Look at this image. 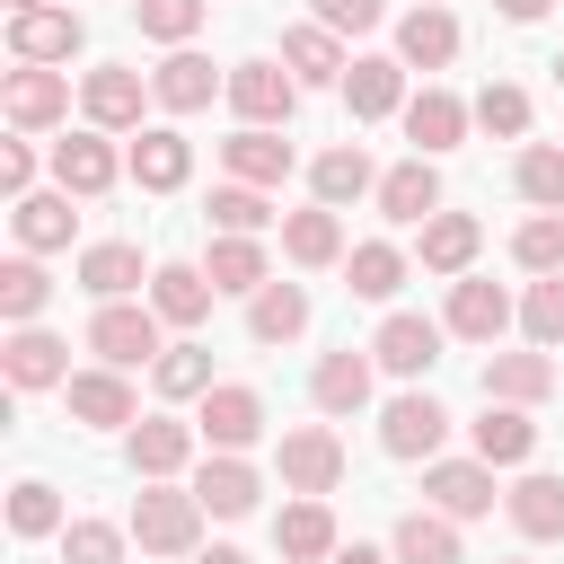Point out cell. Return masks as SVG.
I'll list each match as a JSON object with an SVG mask.
<instances>
[{
	"label": "cell",
	"mask_w": 564,
	"mask_h": 564,
	"mask_svg": "<svg viewBox=\"0 0 564 564\" xmlns=\"http://www.w3.org/2000/svg\"><path fill=\"white\" fill-rule=\"evenodd\" d=\"M159 326H167V317H159L150 300H106V308L88 317V352H97L106 370H141V361H159V352H167V344H159Z\"/></svg>",
	"instance_id": "6da1fadb"
},
{
	"label": "cell",
	"mask_w": 564,
	"mask_h": 564,
	"mask_svg": "<svg viewBox=\"0 0 564 564\" xmlns=\"http://www.w3.org/2000/svg\"><path fill=\"white\" fill-rule=\"evenodd\" d=\"M132 538H141V555H194V538H203V502H194V485L176 494V485H141V502H132Z\"/></svg>",
	"instance_id": "7a4b0ae2"
},
{
	"label": "cell",
	"mask_w": 564,
	"mask_h": 564,
	"mask_svg": "<svg viewBox=\"0 0 564 564\" xmlns=\"http://www.w3.org/2000/svg\"><path fill=\"white\" fill-rule=\"evenodd\" d=\"M441 441H449V405H441L432 388L388 397V414H379V449H388V458H423V467H432Z\"/></svg>",
	"instance_id": "3957f363"
},
{
	"label": "cell",
	"mask_w": 564,
	"mask_h": 564,
	"mask_svg": "<svg viewBox=\"0 0 564 564\" xmlns=\"http://www.w3.org/2000/svg\"><path fill=\"white\" fill-rule=\"evenodd\" d=\"M194 432H203L212 449H229V458H238V449H256V441H264V397H256L247 379H220V388L194 405Z\"/></svg>",
	"instance_id": "277c9868"
},
{
	"label": "cell",
	"mask_w": 564,
	"mask_h": 564,
	"mask_svg": "<svg viewBox=\"0 0 564 564\" xmlns=\"http://www.w3.org/2000/svg\"><path fill=\"white\" fill-rule=\"evenodd\" d=\"M220 97L238 106V123H264V132H282V123H291V106H300V79H291L282 62H238Z\"/></svg>",
	"instance_id": "5b68a950"
},
{
	"label": "cell",
	"mask_w": 564,
	"mask_h": 564,
	"mask_svg": "<svg viewBox=\"0 0 564 564\" xmlns=\"http://www.w3.org/2000/svg\"><path fill=\"white\" fill-rule=\"evenodd\" d=\"M115 176H132V167L115 159V132H62V141H53V185H62V194L97 203Z\"/></svg>",
	"instance_id": "8992f818"
},
{
	"label": "cell",
	"mask_w": 564,
	"mask_h": 564,
	"mask_svg": "<svg viewBox=\"0 0 564 564\" xmlns=\"http://www.w3.org/2000/svg\"><path fill=\"white\" fill-rule=\"evenodd\" d=\"M62 405H70V423H88V432H132L141 423V405H132V379L123 370H70V388H62Z\"/></svg>",
	"instance_id": "52a82bcc"
},
{
	"label": "cell",
	"mask_w": 564,
	"mask_h": 564,
	"mask_svg": "<svg viewBox=\"0 0 564 564\" xmlns=\"http://www.w3.org/2000/svg\"><path fill=\"white\" fill-rule=\"evenodd\" d=\"M441 335H449V326H432V317H414V308H388L379 335H370V361L397 370V379H423V370L441 361Z\"/></svg>",
	"instance_id": "ba28073f"
},
{
	"label": "cell",
	"mask_w": 564,
	"mask_h": 564,
	"mask_svg": "<svg viewBox=\"0 0 564 564\" xmlns=\"http://www.w3.org/2000/svg\"><path fill=\"white\" fill-rule=\"evenodd\" d=\"M282 485L326 502V494L344 485V441H335L326 423H300V432H282Z\"/></svg>",
	"instance_id": "9c48e42d"
},
{
	"label": "cell",
	"mask_w": 564,
	"mask_h": 564,
	"mask_svg": "<svg viewBox=\"0 0 564 564\" xmlns=\"http://www.w3.org/2000/svg\"><path fill=\"white\" fill-rule=\"evenodd\" d=\"M0 106H9L18 132H53V123L70 115V70H35V62H18L9 88H0Z\"/></svg>",
	"instance_id": "30bf717a"
},
{
	"label": "cell",
	"mask_w": 564,
	"mask_h": 564,
	"mask_svg": "<svg viewBox=\"0 0 564 564\" xmlns=\"http://www.w3.org/2000/svg\"><path fill=\"white\" fill-rule=\"evenodd\" d=\"M123 167H132V185H141V194H176V185L194 176V141H185L176 123H141Z\"/></svg>",
	"instance_id": "8fae6325"
},
{
	"label": "cell",
	"mask_w": 564,
	"mask_h": 564,
	"mask_svg": "<svg viewBox=\"0 0 564 564\" xmlns=\"http://www.w3.org/2000/svg\"><path fill=\"white\" fill-rule=\"evenodd\" d=\"M194 441H203L194 423H176V414H141V423H132V441H123V458H132V476H141V485H167V476L194 458Z\"/></svg>",
	"instance_id": "7c38bea8"
},
{
	"label": "cell",
	"mask_w": 564,
	"mask_h": 564,
	"mask_svg": "<svg viewBox=\"0 0 564 564\" xmlns=\"http://www.w3.org/2000/svg\"><path fill=\"white\" fill-rule=\"evenodd\" d=\"M88 44V26H79V9H26V18H9V53L18 62H35V70H53V62H70Z\"/></svg>",
	"instance_id": "4fadbf2b"
},
{
	"label": "cell",
	"mask_w": 564,
	"mask_h": 564,
	"mask_svg": "<svg viewBox=\"0 0 564 564\" xmlns=\"http://www.w3.org/2000/svg\"><path fill=\"white\" fill-rule=\"evenodd\" d=\"M141 97H150L141 70H115V62L79 79V115H88V132H141Z\"/></svg>",
	"instance_id": "5bb4252c"
},
{
	"label": "cell",
	"mask_w": 564,
	"mask_h": 564,
	"mask_svg": "<svg viewBox=\"0 0 564 564\" xmlns=\"http://www.w3.org/2000/svg\"><path fill=\"white\" fill-rule=\"evenodd\" d=\"M150 273H159V264H141L132 238H97V247H79V291H88L97 308H106V300H132Z\"/></svg>",
	"instance_id": "9a60e30c"
},
{
	"label": "cell",
	"mask_w": 564,
	"mask_h": 564,
	"mask_svg": "<svg viewBox=\"0 0 564 564\" xmlns=\"http://www.w3.org/2000/svg\"><path fill=\"white\" fill-rule=\"evenodd\" d=\"M511 317H520V308H511V291H502V282H485V273H458V282H449V317H441L449 335H467V344H494Z\"/></svg>",
	"instance_id": "2e32d148"
},
{
	"label": "cell",
	"mask_w": 564,
	"mask_h": 564,
	"mask_svg": "<svg viewBox=\"0 0 564 564\" xmlns=\"http://www.w3.org/2000/svg\"><path fill=\"white\" fill-rule=\"evenodd\" d=\"M0 370H9V388H70V344L44 326H9Z\"/></svg>",
	"instance_id": "e0dca14e"
},
{
	"label": "cell",
	"mask_w": 564,
	"mask_h": 564,
	"mask_svg": "<svg viewBox=\"0 0 564 564\" xmlns=\"http://www.w3.org/2000/svg\"><path fill=\"white\" fill-rule=\"evenodd\" d=\"M423 494H432V511H449V520H485V511H494V467H485V458H432V467H423Z\"/></svg>",
	"instance_id": "ac0fdd59"
},
{
	"label": "cell",
	"mask_w": 564,
	"mask_h": 564,
	"mask_svg": "<svg viewBox=\"0 0 564 564\" xmlns=\"http://www.w3.org/2000/svg\"><path fill=\"white\" fill-rule=\"evenodd\" d=\"M282 70H291L300 88H344L352 62H344V35L308 18V26H282Z\"/></svg>",
	"instance_id": "d6986e66"
},
{
	"label": "cell",
	"mask_w": 564,
	"mask_h": 564,
	"mask_svg": "<svg viewBox=\"0 0 564 564\" xmlns=\"http://www.w3.org/2000/svg\"><path fill=\"white\" fill-rule=\"evenodd\" d=\"M212 88H229V70H212L194 44H176V53L150 70V97H159L167 115H203V106H212Z\"/></svg>",
	"instance_id": "ffe728a7"
},
{
	"label": "cell",
	"mask_w": 564,
	"mask_h": 564,
	"mask_svg": "<svg viewBox=\"0 0 564 564\" xmlns=\"http://www.w3.org/2000/svg\"><path fill=\"white\" fill-rule=\"evenodd\" d=\"M344 106H352V123L405 115V62H397V53H361V62L344 70Z\"/></svg>",
	"instance_id": "44dd1931"
},
{
	"label": "cell",
	"mask_w": 564,
	"mask_h": 564,
	"mask_svg": "<svg viewBox=\"0 0 564 564\" xmlns=\"http://www.w3.org/2000/svg\"><path fill=\"white\" fill-rule=\"evenodd\" d=\"M467 123H476V106H458L449 88H423V97H405V141H414V159H441V150H458V141H467Z\"/></svg>",
	"instance_id": "7402d4cb"
},
{
	"label": "cell",
	"mask_w": 564,
	"mask_h": 564,
	"mask_svg": "<svg viewBox=\"0 0 564 564\" xmlns=\"http://www.w3.org/2000/svg\"><path fill=\"white\" fill-rule=\"evenodd\" d=\"M220 159H229V185H256V194H273V185L291 176V141L264 132V123H238V132L220 141Z\"/></svg>",
	"instance_id": "603a6c76"
},
{
	"label": "cell",
	"mask_w": 564,
	"mask_h": 564,
	"mask_svg": "<svg viewBox=\"0 0 564 564\" xmlns=\"http://www.w3.org/2000/svg\"><path fill=\"white\" fill-rule=\"evenodd\" d=\"M256 494H264V476H256L247 458H229V449H212V458L194 467V502H203L212 520H247Z\"/></svg>",
	"instance_id": "cb8c5ba5"
},
{
	"label": "cell",
	"mask_w": 564,
	"mask_h": 564,
	"mask_svg": "<svg viewBox=\"0 0 564 564\" xmlns=\"http://www.w3.org/2000/svg\"><path fill=\"white\" fill-rule=\"evenodd\" d=\"M397 62H405V70H441V62H458V18H449L441 0L405 9V18H397Z\"/></svg>",
	"instance_id": "d4e9b609"
},
{
	"label": "cell",
	"mask_w": 564,
	"mask_h": 564,
	"mask_svg": "<svg viewBox=\"0 0 564 564\" xmlns=\"http://www.w3.org/2000/svg\"><path fill=\"white\" fill-rule=\"evenodd\" d=\"M308 185H317V203H326V212H344V203L379 194V167H370V150H361V141H335V150H317V159H308Z\"/></svg>",
	"instance_id": "484cf974"
},
{
	"label": "cell",
	"mask_w": 564,
	"mask_h": 564,
	"mask_svg": "<svg viewBox=\"0 0 564 564\" xmlns=\"http://www.w3.org/2000/svg\"><path fill=\"white\" fill-rule=\"evenodd\" d=\"M379 212L405 220V229H423V220L441 212V167H432V159H397V167L379 176Z\"/></svg>",
	"instance_id": "4316f807"
},
{
	"label": "cell",
	"mask_w": 564,
	"mask_h": 564,
	"mask_svg": "<svg viewBox=\"0 0 564 564\" xmlns=\"http://www.w3.org/2000/svg\"><path fill=\"white\" fill-rule=\"evenodd\" d=\"M308 397H317V414H361V405H370V344H361V352H352V344L326 352V361L308 370Z\"/></svg>",
	"instance_id": "83f0119b"
},
{
	"label": "cell",
	"mask_w": 564,
	"mask_h": 564,
	"mask_svg": "<svg viewBox=\"0 0 564 564\" xmlns=\"http://www.w3.org/2000/svg\"><path fill=\"white\" fill-rule=\"evenodd\" d=\"M273 546H282L291 564H326L344 538H335V511H326L317 494H300V502H282V520H273Z\"/></svg>",
	"instance_id": "f1b7e54d"
},
{
	"label": "cell",
	"mask_w": 564,
	"mask_h": 564,
	"mask_svg": "<svg viewBox=\"0 0 564 564\" xmlns=\"http://www.w3.org/2000/svg\"><path fill=\"white\" fill-rule=\"evenodd\" d=\"M79 194H26V203H9V220H18V247L26 256H53V247H70V229H79V212H70Z\"/></svg>",
	"instance_id": "f546056e"
},
{
	"label": "cell",
	"mask_w": 564,
	"mask_h": 564,
	"mask_svg": "<svg viewBox=\"0 0 564 564\" xmlns=\"http://www.w3.org/2000/svg\"><path fill=\"white\" fill-rule=\"evenodd\" d=\"M282 256L317 273V264H344L352 247H344V220H335L326 203H308V212H291V220H282Z\"/></svg>",
	"instance_id": "4dcf8cb0"
},
{
	"label": "cell",
	"mask_w": 564,
	"mask_h": 564,
	"mask_svg": "<svg viewBox=\"0 0 564 564\" xmlns=\"http://www.w3.org/2000/svg\"><path fill=\"white\" fill-rule=\"evenodd\" d=\"M476 247H485V229H476L467 212H432V220H423V247H414V256H423V273H449V282H458V273L476 264Z\"/></svg>",
	"instance_id": "1f68e13d"
},
{
	"label": "cell",
	"mask_w": 564,
	"mask_h": 564,
	"mask_svg": "<svg viewBox=\"0 0 564 564\" xmlns=\"http://www.w3.org/2000/svg\"><path fill=\"white\" fill-rule=\"evenodd\" d=\"M150 308H159L167 326H203V317H212V273H203V264H159V273H150Z\"/></svg>",
	"instance_id": "d6a6232c"
},
{
	"label": "cell",
	"mask_w": 564,
	"mask_h": 564,
	"mask_svg": "<svg viewBox=\"0 0 564 564\" xmlns=\"http://www.w3.org/2000/svg\"><path fill=\"white\" fill-rule=\"evenodd\" d=\"M555 388V361L546 352H494L485 361V405H538Z\"/></svg>",
	"instance_id": "836d02e7"
},
{
	"label": "cell",
	"mask_w": 564,
	"mask_h": 564,
	"mask_svg": "<svg viewBox=\"0 0 564 564\" xmlns=\"http://www.w3.org/2000/svg\"><path fill=\"white\" fill-rule=\"evenodd\" d=\"M467 432H476V458H485V467H520V458L538 449V423H529V405H485Z\"/></svg>",
	"instance_id": "e575fe53"
},
{
	"label": "cell",
	"mask_w": 564,
	"mask_h": 564,
	"mask_svg": "<svg viewBox=\"0 0 564 564\" xmlns=\"http://www.w3.org/2000/svg\"><path fill=\"white\" fill-rule=\"evenodd\" d=\"M502 511H511V529L520 538H564V476H520L511 494H502Z\"/></svg>",
	"instance_id": "d590c367"
},
{
	"label": "cell",
	"mask_w": 564,
	"mask_h": 564,
	"mask_svg": "<svg viewBox=\"0 0 564 564\" xmlns=\"http://www.w3.org/2000/svg\"><path fill=\"white\" fill-rule=\"evenodd\" d=\"M388 555H397V564H467V555H458V520H449V511H405V520H397V538H388Z\"/></svg>",
	"instance_id": "8d00e7d4"
},
{
	"label": "cell",
	"mask_w": 564,
	"mask_h": 564,
	"mask_svg": "<svg viewBox=\"0 0 564 564\" xmlns=\"http://www.w3.org/2000/svg\"><path fill=\"white\" fill-rule=\"evenodd\" d=\"M344 291H352V300H397V291H405V247L361 238V247L344 256Z\"/></svg>",
	"instance_id": "74e56055"
},
{
	"label": "cell",
	"mask_w": 564,
	"mask_h": 564,
	"mask_svg": "<svg viewBox=\"0 0 564 564\" xmlns=\"http://www.w3.org/2000/svg\"><path fill=\"white\" fill-rule=\"evenodd\" d=\"M247 335H256V344H291V335H308V291H300V282H264V291L247 300Z\"/></svg>",
	"instance_id": "f35d334b"
},
{
	"label": "cell",
	"mask_w": 564,
	"mask_h": 564,
	"mask_svg": "<svg viewBox=\"0 0 564 564\" xmlns=\"http://www.w3.org/2000/svg\"><path fill=\"white\" fill-rule=\"evenodd\" d=\"M203 273H212V291H247V300L273 282V264H264V247H256V238H212Z\"/></svg>",
	"instance_id": "ab89813d"
},
{
	"label": "cell",
	"mask_w": 564,
	"mask_h": 564,
	"mask_svg": "<svg viewBox=\"0 0 564 564\" xmlns=\"http://www.w3.org/2000/svg\"><path fill=\"white\" fill-rule=\"evenodd\" d=\"M44 300H53V273H44L35 256H9V264H0V317H9V326H35Z\"/></svg>",
	"instance_id": "60d3db41"
},
{
	"label": "cell",
	"mask_w": 564,
	"mask_h": 564,
	"mask_svg": "<svg viewBox=\"0 0 564 564\" xmlns=\"http://www.w3.org/2000/svg\"><path fill=\"white\" fill-rule=\"evenodd\" d=\"M203 220H212L220 238H256V229H273V203H264L256 185H212V203H203Z\"/></svg>",
	"instance_id": "b9f144b4"
},
{
	"label": "cell",
	"mask_w": 564,
	"mask_h": 564,
	"mask_svg": "<svg viewBox=\"0 0 564 564\" xmlns=\"http://www.w3.org/2000/svg\"><path fill=\"white\" fill-rule=\"evenodd\" d=\"M150 379H159V397H194V405H203V397L220 388V379H212V352H203V344H167V352L150 361Z\"/></svg>",
	"instance_id": "7bdbcfd3"
},
{
	"label": "cell",
	"mask_w": 564,
	"mask_h": 564,
	"mask_svg": "<svg viewBox=\"0 0 564 564\" xmlns=\"http://www.w3.org/2000/svg\"><path fill=\"white\" fill-rule=\"evenodd\" d=\"M203 18H212V0H132V26H141L150 44H167V53H176V44H194V26H203Z\"/></svg>",
	"instance_id": "ee69618b"
},
{
	"label": "cell",
	"mask_w": 564,
	"mask_h": 564,
	"mask_svg": "<svg viewBox=\"0 0 564 564\" xmlns=\"http://www.w3.org/2000/svg\"><path fill=\"white\" fill-rule=\"evenodd\" d=\"M9 529H18V538H62V529H70V520H62V494H53L44 476H26V485L9 494Z\"/></svg>",
	"instance_id": "f6af8a7d"
},
{
	"label": "cell",
	"mask_w": 564,
	"mask_h": 564,
	"mask_svg": "<svg viewBox=\"0 0 564 564\" xmlns=\"http://www.w3.org/2000/svg\"><path fill=\"white\" fill-rule=\"evenodd\" d=\"M511 176H520V194H529L538 212H564V150H555V141H529Z\"/></svg>",
	"instance_id": "bcb514c9"
},
{
	"label": "cell",
	"mask_w": 564,
	"mask_h": 564,
	"mask_svg": "<svg viewBox=\"0 0 564 564\" xmlns=\"http://www.w3.org/2000/svg\"><path fill=\"white\" fill-rule=\"evenodd\" d=\"M520 326H529V344H538V352H546V344H564V273H538V282H529Z\"/></svg>",
	"instance_id": "7dc6e473"
},
{
	"label": "cell",
	"mask_w": 564,
	"mask_h": 564,
	"mask_svg": "<svg viewBox=\"0 0 564 564\" xmlns=\"http://www.w3.org/2000/svg\"><path fill=\"white\" fill-rule=\"evenodd\" d=\"M511 256H520L529 273H564V212L520 220V229H511Z\"/></svg>",
	"instance_id": "c3c4849f"
},
{
	"label": "cell",
	"mask_w": 564,
	"mask_h": 564,
	"mask_svg": "<svg viewBox=\"0 0 564 564\" xmlns=\"http://www.w3.org/2000/svg\"><path fill=\"white\" fill-rule=\"evenodd\" d=\"M476 123L502 132V141H520V132H529V97H520L511 79H485V88H476Z\"/></svg>",
	"instance_id": "681fc988"
},
{
	"label": "cell",
	"mask_w": 564,
	"mask_h": 564,
	"mask_svg": "<svg viewBox=\"0 0 564 564\" xmlns=\"http://www.w3.org/2000/svg\"><path fill=\"white\" fill-rule=\"evenodd\" d=\"M62 564H123V529L115 520H70L62 529Z\"/></svg>",
	"instance_id": "f907efd6"
},
{
	"label": "cell",
	"mask_w": 564,
	"mask_h": 564,
	"mask_svg": "<svg viewBox=\"0 0 564 564\" xmlns=\"http://www.w3.org/2000/svg\"><path fill=\"white\" fill-rule=\"evenodd\" d=\"M0 194H9V203H26V194H35V150H26V141H9V150H0Z\"/></svg>",
	"instance_id": "816d5d0a"
},
{
	"label": "cell",
	"mask_w": 564,
	"mask_h": 564,
	"mask_svg": "<svg viewBox=\"0 0 564 564\" xmlns=\"http://www.w3.org/2000/svg\"><path fill=\"white\" fill-rule=\"evenodd\" d=\"M317 26H335V35H361V26H379V0H317Z\"/></svg>",
	"instance_id": "f5cc1de1"
},
{
	"label": "cell",
	"mask_w": 564,
	"mask_h": 564,
	"mask_svg": "<svg viewBox=\"0 0 564 564\" xmlns=\"http://www.w3.org/2000/svg\"><path fill=\"white\" fill-rule=\"evenodd\" d=\"M494 9H502V18H511V26H538V18H546V9H555V0H494Z\"/></svg>",
	"instance_id": "db71d44e"
},
{
	"label": "cell",
	"mask_w": 564,
	"mask_h": 564,
	"mask_svg": "<svg viewBox=\"0 0 564 564\" xmlns=\"http://www.w3.org/2000/svg\"><path fill=\"white\" fill-rule=\"evenodd\" d=\"M326 564H397V555H379V546H361V538H352V546H335Z\"/></svg>",
	"instance_id": "11a10c76"
},
{
	"label": "cell",
	"mask_w": 564,
	"mask_h": 564,
	"mask_svg": "<svg viewBox=\"0 0 564 564\" xmlns=\"http://www.w3.org/2000/svg\"><path fill=\"white\" fill-rule=\"evenodd\" d=\"M194 564H247V555H238V546H203Z\"/></svg>",
	"instance_id": "9f6ffc18"
},
{
	"label": "cell",
	"mask_w": 564,
	"mask_h": 564,
	"mask_svg": "<svg viewBox=\"0 0 564 564\" xmlns=\"http://www.w3.org/2000/svg\"><path fill=\"white\" fill-rule=\"evenodd\" d=\"M26 9H53V0H9V18H26Z\"/></svg>",
	"instance_id": "6f0895ef"
},
{
	"label": "cell",
	"mask_w": 564,
	"mask_h": 564,
	"mask_svg": "<svg viewBox=\"0 0 564 564\" xmlns=\"http://www.w3.org/2000/svg\"><path fill=\"white\" fill-rule=\"evenodd\" d=\"M555 79H564V62H555Z\"/></svg>",
	"instance_id": "680465c9"
}]
</instances>
